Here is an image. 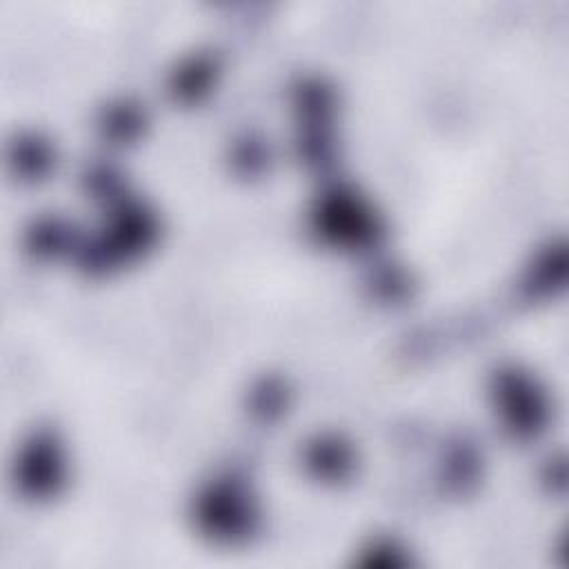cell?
Here are the masks:
<instances>
[{
	"mask_svg": "<svg viewBox=\"0 0 569 569\" xmlns=\"http://www.w3.org/2000/svg\"><path fill=\"white\" fill-rule=\"evenodd\" d=\"M489 373V393L502 429L518 442L536 440L547 429L551 413L542 382L518 362L496 365Z\"/></svg>",
	"mask_w": 569,
	"mask_h": 569,
	"instance_id": "7a4b0ae2",
	"label": "cell"
},
{
	"mask_svg": "<svg viewBox=\"0 0 569 569\" xmlns=\"http://www.w3.org/2000/svg\"><path fill=\"white\" fill-rule=\"evenodd\" d=\"M209 485H200L198 500H191L189 522L193 538L218 549L253 547L264 527L260 496L244 485L240 471H222L209 476Z\"/></svg>",
	"mask_w": 569,
	"mask_h": 569,
	"instance_id": "6da1fadb",
	"label": "cell"
}]
</instances>
